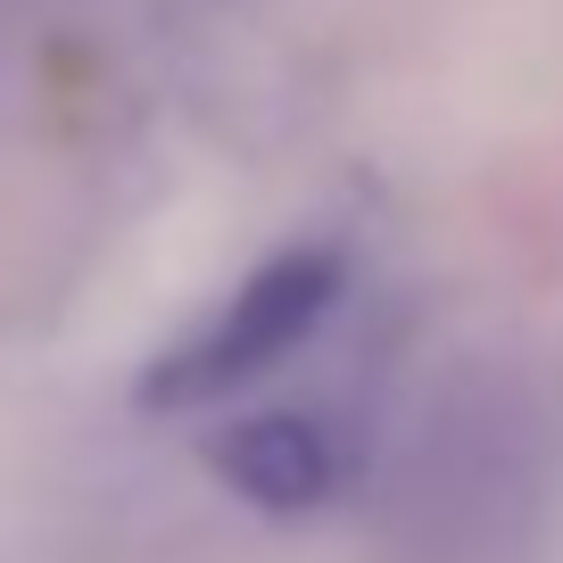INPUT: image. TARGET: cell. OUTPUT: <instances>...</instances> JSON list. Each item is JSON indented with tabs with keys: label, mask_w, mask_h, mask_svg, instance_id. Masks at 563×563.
<instances>
[{
	"label": "cell",
	"mask_w": 563,
	"mask_h": 563,
	"mask_svg": "<svg viewBox=\"0 0 563 563\" xmlns=\"http://www.w3.org/2000/svg\"><path fill=\"white\" fill-rule=\"evenodd\" d=\"M340 274H349V257L332 241H299V249H282V257H265L208 323H191L183 349H166L158 365L141 373V398L150 406H208L224 389H249L290 349H307V332L340 299Z\"/></svg>",
	"instance_id": "6da1fadb"
},
{
	"label": "cell",
	"mask_w": 563,
	"mask_h": 563,
	"mask_svg": "<svg viewBox=\"0 0 563 563\" xmlns=\"http://www.w3.org/2000/svg\"><path fill=\"white\" fill-rule=\"evenodd\" d=\"M216 473L232 497H249L257 514H307L332 497L340 448L316 415H249L241 431L216 440Z\"/></svg>",
	"instance_id": "7a4b0ae2"
}]
</instances>
